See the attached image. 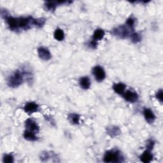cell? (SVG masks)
Wrapping results in <instances>:
<instances>
[{
    "label": "cell",
    "instance_id": "1",
    "mask_svg": "<svg viewBox=\"0 0 163 163\" xmlns=\"http://www.w3.org/2000/svg\"><path fill=\"white\" fill-rule=\"evenodd\" d=\"M24 75L22 71L16 70L14 72L8 79V85L10 87L15 88L17 87L22 84L24 81Z\"/></svg>",
    "mask_w": 163,
    "mask_h": 163
},
{
    "label": "cell",
    "instance_id": "2",
    "mask_svg": "<svg viewBox=\"0 0 163 163\" xmlns=\"http://www.w3.org/2000/svg\"><path fill=\"white\" fill-rule=\"evenodd\" d=\"M122 156L118 151L110 150L105 153L103 161L105 162H119L122 161Z\"/></svg>",
    "mask_w": 163,
    "mask_h": 163
},
{
    "label": "cell",
    "instance_id": "3",
    "mask_svg": "<svg viewBox=\"0 0 163 163\" xmlns=\"http://www.w3.org/2000/svg\"><path fill=\"white\" fill-rule=\"evenodd\" d=\"M126 25H121L113 30V34L114 35L121 38H126L130 35V30Z\"/></svg>",
    "mask_w": 163,
    "mask_h": 163
},
{
    "label": "cell",
    "instance_id": "4",
    "mask_svg": "<svg viewBox=\"0 0 163 163\" xmlns=\"http://www.w3.org/2000/svg\"><path fill=\"white\" fill-rule=\"evenodd\" d=\"M92 73L94 77H95L96 80L99 82L103 81L106 77L105 70L100 66H96L94 67L92 69Z\"/></svg>",
    "mask_w": 163,
    "mask_h": 163
},
{
    "label": "cell",
    "instance_id": "5",
    "mask_svg": "<svg viewBox=\"0 0 163 163\" xmlns=\"http://www.w3.org/2000/svg\"><path fill=\"white\" fill-rule=\"evenodd\" d=\"M8 27L12 31H17L19 29V18L8 16L6 18Z\"/></svg>",
    "mask_w": 163,
    "mask_h": 163
},
{
    "label": "cell",
    "instance_id": "6",
    "mask_svg": "<svg viewBox=\"0 0 163 163\" xmlns=\"http://www.w3.org/2000/svg\"><path fill=\"white\" fill-rule=\"evenodd\" d=\"M123 98L127 101L130 103H134L138 99V95L136 92L127 90L124 92L123 94Z\"/></svg>",
    "mask_w": 163,
    "mask_h": 163
},
{
    "label": "cell",
    "instance_id": "7",
    "mask_svg": "<svg viewBox=\"0 0 163 163\" xmlns=\"http://www.w3.org/2000/svg\"><path fill=\"white\" fill-rule=\"evenodd\" d=\"M25 127H26L27 130L33 131L35 133H37L40 130L39 127L36 123V122H35L33 120L30 119V118L27 119L26 121H25Z\"/></svg>",
    "mask_w": 163,
    "mask_h": 163
},
{
    "label": "cell",
    "instance_id": "8",
    "mask_svg": "<svg viewBox=\"0 0 163 163\" xmlns=\"http://www.w3.org/2000/svg\"><path fill=\"white\" fill-rule=\"evenodd\" d=\"M38 53L40 58L44 61H49L52 57L49 50L45 47H40L38 49Z\"/></svg>",
    "mask_w": 163,
    "mask_h": 163
},
{
    "label": "cell",
    "instance_id": "9",
    "mask_svg": "<svg viewBox=\"0 0 163 163\" xmlns=\"http://www.w3.org/2000/svg\"><path fill=\"white\" fill-rule=\"evenodd\" d=\"M38 108H39L38 105L37 103H35L29 102L27 104H25V105L24 107V110L25 113L31 114L37 112L38 110Z\"/></svg>",
    "mask_w": 163,
    "mask_h": 163
},
{
    "label": "cell",
    "instance_id": "10",
    "mask_svg": "<svg viewBox=\"0 0 163 163\" xmlns=\"http://www.w3.org/2000/svg\"><path fill=\"white\" fill-rule=\"evenodd\" d=\"M143 115L147 122L149 124H152L156 119V116L153 113V111L149 108H145L143 110Z\"/></svg>",
    "mask_w": 163,
    "mask_h": 163
},
{
    "label": "cell",
    "instance_id": "11",
    "mask_svg": "<svg viewBox=\"0 0 163 163\" xmlns=\"http://www.w3.org/2000/svg\"><path fill=\"white\" fill-rule=\"evenodd\" d=\"M153 159V156L150 150H145L140 156V160L142 162L147 163L150 162Z\"/></svg>",
    "mask_w": 163,
    "mask_h": 163
},
{
    "label": "cell",
    "instance_id": "12",
    "mask_svg": "<svg viewBox=\"0 0 163 163\" xmlns=\"http://www.w3.org/2000/svg\"><path fill=\"white\" fill-rule=\"evenodd\" d=\"M105 35V33L103 30L101 29H98L95 30V31H94V33L93 34L92 40L95 41H98L99 40H101L103 38Z\"/></svg>",
    "mask_w": 163,
    "mask_h": 163
},
{
    "label": "cell",
    "instance_id": "13",
    "mask_svg": "<svg viewBox=\"0 0 163 163\" xmlns=\"http://www.w3.org/2000/svg\"><path fill=\"white\" fill-rule=\"evenodd\" d=\"M80 87L83 89H88L91 86V80L87 76H83L80 78L79 80Z\"/></svg>",
    "mask_w": 163,
    "mask_h": 163
},
{
    "label": "cell",
    "instance_id": "14",
    "mask_svg": "<svg viewBox=\"0 0 163 163\" xmlns=\"http://www.w3.org/2000/svg\"><path fill=\"white\" fill-rule=\"evenodd\" d=\"M24 137L25 139H26L28 141H31V142L36 141L38 139L35 133L27 130H25L24 133Z\"/></svg>",
    "mask_w": 163,
    "mask_h": 163
},
{
    "label": "cell",
    "instance_id": "15",
    "mask_svg": "<svg viewBox=\"0 0 163 163\" xmlns=\"http://www.w3.org/2000/svg\"><path fill=\"white\" fill-rule=\"evenodd\" d=\"M67 3L66 2H47L45 3V6L47 9L50 11H54L57 5Z\"/></svg>",
    "mask_w": 163,
    "mask_h": 163
},
{
    "label": "cell",
    "instance_id": "16",
    "mask_svg": "<svg viewBox=\"0 0 163 163\" xmlns=\"http://www.w3.org/2000/svg\"><path fill=\"white\" fill-rule=\"evenodd\" d=\"M126 87V85L123 83H115L114 85V86H113L114 91L118 94H122L124 92Z\"/></svg>",
    "mask_w": 163,
    "mask_h": 163
},
{
    "label": "cell",
    "instance_id": "17",
    "mask_svg": "<svg viewBox=\"0 0 163 163\" xmlns=\"http://www.w3.org/2000/svg\"><path fill=\"white\" fill-rule=\"evenodd\" d=\"M121 133L120 129L116 126H111L107 128V133L111 137H114L118 135Z\"/></svg>",
    "mask_w": 163,
    "mask_h": 163
},
{
    "label": "cell",
    "instance_id": "18",
    "mask_svg": "<svg viewBox=\"0 0 163 163\" xmlns=\"http://www.w3.org/2000/svg\"><path fill=\"white\" fill-rule=\"evenodd\" d=\"M54 38L58 41H63L64 38V33L61 29H57L54 33Z\"/></svg>",
    "mask_w": 163,
    "mask_h": 163
},
{
    "label": "cell",
    "instance_id": "19",
    "mask_svg": "<svg viewBox=\"0 0 163 163\" xmlns=\"http://www.w3.org/2000/svg\"><path fill=\"white\" fill-rule=\"evenodd\" d=\"M68 119L71 123L73 124H78L79 123L80 116L76 114H71L68 116Z\"/></svg>",
    "mask_w": 163,
    "mask_h": 163
},
{
    "label": "cell",
    "instance_id": "20",
    "mask_svg": "<svg viewBox=\"0 0 163 163\" xmlns=\"http://www.w3.org/2000/svg\"><path fill=\"white\" fill-rule=\"evenodd\" d=\"M131 40L132 42L134 43V44H136V43H138L142 40V37L140 35V34L137 33H133L130 35Z\"/></svg>",
    "mask_w": 163,
    "mask_h": 163
},
{
    "label": "cell",
    "instance_id": "21",
    "mask_svg": "<svg viewBox=\"0 0 163 163\" xmlns=\"http://www.w3.org/2000/svg\"><path fill=\"white\" fill-rule=\"evenodd\" d=\"M45 20L43 18L34 19L33 25H35V26L38 27V28H41L45 24Z\"/></svg>",
    "mask_w": 163,
    "mask_h": 163
},
{
    "label": "cell",
    "instance_id": "22",
    "mask_svg": "<svg viewBox=\"0 0 163 163\" xmlns=\"http://www.w3.org/2000/svg\"><path fill=\"white\" fill-rule=\"evenodd\" d=\"M134 24H135V20L133 17H130L129 19H127L126 22V26L130 29H134Z\"/></svg>",
    "mask_w": 163,
    "mask_h": 163
},
{
    "label": "cell",
    "instance_id": "23",
    "mask_svg": "<svg viewBox=\"0 0 163 163\" xmlns=\"http://www.w3.org/2000/svg\"><path fill=\"white\" fill-rule=\"evenodd\" d=\"M3 162L5 163H12L14 162V157L11 154H6L3 157Z\"/></svg>",
    "mask_w": 163,
    "mask_h": 163
},
{
    "label": "cell",
    "instance_id": "24",
    "mask_svg": "<svg viewBox=\"0 0 163 163\" xmlns=\"http://www.w3.org/2000/svg\"><path fill=\"white\" fill-rule=\"evenodd\" d=\"M153 145H154V142L153 140H149L147 141V144H146V147H147L148 150L151 151L153 149Z\"/></svg>",
    "mask_w": 163,
    "mask_h": 163
},
{
    "label": "cell",
    "instance_id": "25",
    "mask_svg": "<svg viewBox=\"0 0 163 163\" xmlns=\"http://www.w3.org/2000/svg\"><path fill=\"white\" fill-rule=\"evenodd\" d=\"M163 95H162V89H160L157 91V92L156 93V98L161 102L162 103V97Z\"/></svg>",
    "mask_w": 163,
    "mask_h": 163
},
{
    "label": "cell",
    "instance_id": "26",
    "mask_svg": "<svg viewBox=\"0 0 163 163\" xmlns=\"http://www.w3.org/2000/svg\"><path fill=\"white\" fill-rule=\"evenodd\" d=\"M89 46L91 48H93V49L96 48V47H97V41H94V40L91 41V42L89 43Z\"/></svg>",
    "mask_w": 163,
    "mask_h": 163
}]
</instances>
